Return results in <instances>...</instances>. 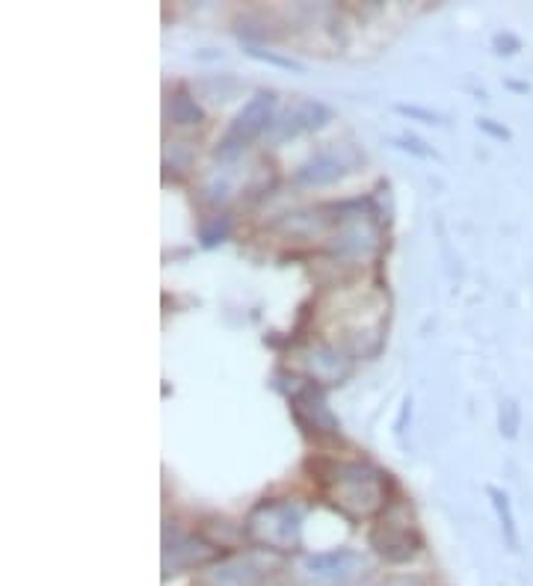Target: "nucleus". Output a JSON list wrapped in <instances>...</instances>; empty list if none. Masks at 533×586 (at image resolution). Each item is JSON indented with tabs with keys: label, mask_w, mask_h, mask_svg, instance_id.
<instances>
[{
	"label": "nucleus",
	"mask_w": 533,
	"mask_h": 586,
	"mask_svg": "<svg viewBox=\"0 0 533 586\" xmlns=\"http://www.w3.org/2000/svg\"><path fill=\"white\" fill-rule=\"evenodd\" d=\"M303 531V510L290 501H262L246 518V539L267 551H294Z\"/></svg>",
	"instance_id": "2"
},
{
	"label": "nucleus",
	"mask_w": 533,
	"mask_h": 586,
	"mask_svg": "<svg viewBox=\"0 0 533 586\" xmlns=\"http://www.w3.org/2000/svg\"><path fill=\"white\" fill-rule=\"evenodd\" d=\"M489 497H492V506H495L498 513V522H501V531H504V539L510 548H519V531H515V515H513V506H510V497H506V492H501V489L489 486L486 489Z\"/></svg>",
	"instance_id": "12"
},
{
	"label": "nucleus",
	"mask_w": 533,
	"mask_h": 586,
	"mask_svg": "<svg viewBox=\"0 0 533 586\" xmlns=\"http://www.w3.org/2000/svg\"><path fill=\"white\" fill-rule=\"evenodd\" d=\"M398 113H407V116H412V119H421V122H439V116H435V113H430V110L403 107V104H398Z\"/></svg>",
	"instance_id": "16"
},
{
	"label": "nucleus",
	"mask_w": 533,
	"mask_h": 586,
	"mask_svg": "<svg viewBox=\"0 0 533 586\" xmlns=\"http://www.w3.org/2000/svg\"><path fill=\"white\" fill-rule=\"evenodd\" d=\"M478 125H480V131H486V134L498 136V140H510V131H506V127L492 125V122H489V119H480Z\"/></svg>",
	"instance_id": "17"
},
{
	"label": "nucleus",
	"mask_w": 533,
	"mask_h": 586,
	"mask_svg": "<svg viewBox=\"0 0 533 586\" xmlns=\"http://www.w3.org/2000/svg\"><path fill=\"white\" fill-rule=\"evenodd\" d=\"M386 483H389V474H380L365 462H338L332 465V474L326 477L329 497L347 515H371L382 504H389L382 492Z\"/></svg>",
	"instance_id": "1"
},
{
	"label": "nucleus",
	"mask_w": 533,
	"mask_h": 586,
	"mask_svg": "<svg viewBox=\"0 0 533 586\" xmlns=\"http://www.w3.org/2000/svg\"><path fill=\"white\" fill-rule=\"evenodd\" d=\"M214 559H219V548H214V542L196 539V536H175L163 548V572L175 575L182 568L208 566Z\"/></svg>",
	"instance_id": "5"
},
{
	"label": "nucleus",
	"mask_w": 533,
	"mask_h": 586,
	"mask_svg": "<svg viewBox=\"0 0 533 586\" xmlns=\"http://www.w3.org/2000/svg\"><path fill=\"white\" fill-rule=\"evenodd\" d=\"M362 557L350 548H338V551H326V554H315V557L306 559V572L317 580H326V584H341V580H350L359 568H362Z\"/></svg>",
	"instance_id": "7"
},
{
	"label": "nucleus",
	"mask_w": 533,
	"mask_h": 586,
	"mask_svg": "<svg viewBox=\"0 0 533 586\" xmlns=\"http://www.w3.org/2000/svg\"><path fill=\"white\" fill-rule=\"evenodd\" d=\"M371 548H377V554L389 563H407L421 548V536L412 524L394 522L386 513V518L371 531Z\"/></svg>",
	"instance_id": "4"
},
{
	"label": "nucleus",
	"mask_w": 533,
	"mask_h": 586,
	"mask_svg": "<svg viewBox=\"0 0 533 586\" xmlns=\"http://www.w3.org/2000/svg\"><path fill=\"white\" fill-rule=\"evenodd\" d=\"M492 45H495V51H498V54L513 56L515 51H519V48H522V42H519V39H515L513 33H498V37H495V42H492Z\"/></svg>",
	"instance_id": "15"
},
{
	"label": "nucleus",
	"mask_w": 533,
	"mask_h": 586,
	"mask_svg": "<svg viewBox=\"0 0 533 586\" xmlns=\"http://www.w3.org/2000/svg\"><path fill=\"white\" fill-rule=\"evenodd\" d=\"M324 122H329V110L324 107V104H317V101H299L297 107H294V113H288V119H285V131L279 134L281 136H297L303 134V131H315V127H320Z\"/></svg>",
	"instance_id": "10"
},
{
	"label": "nucleus",
	"mask_w": 533,
	"mask_h": 586,
	"mask_svg": "<svg viewBox=\"0 0 533 586\" xmlns=\"http://www.w3.org/2000/svg\"><path fill=\"white\" fill-rule=\"evenodd\" d=\"M519 424H522V409H519V403H515V400L501 403V412H498L501 435H504V439H515V435H519Z\"/></svg>",
	"instance_id": "13"
},
{
	"label": "nucleus",
	"mask_w": 533,
	"mask_h": 586,
	"mask_svg": "<svg viewBox=\"0 0 533 586\" xmlns=\"http://www.w3.org/2000/svg\"><path fill=\"white\" fill-rule=\"evenodd\" d=\"M264 568L249 557L219 559L205 575V586H262Z\"/></svg>",
	"instance_id": "8"
},
{
	"label": "nucleus",
	"mask_w": 533,
	"mask_h": 586,
	"mask_svg": "<svg viewBox=\"0 0 533 586\" xmlns=\"http://www.w3.org/2000/svg\"><path fill=\"white\" fill-rule=\"evenodd\" d=\"M344 172H347V166L338 161V154L320 152L306 166H299L297 181L303 187H324V184H332V181L341 178Z\"/></svg>",
	"instance_id": "9"
},
{
	"label": "nucleus",
	"mask_w": 533,
	"mask_h": 586,
	"mask_svg": "<svg viewBox=\"0 0 533 586\" xmlns=\"http://www.w3.org/2000/svg\"><path fill=\"white\" fill-rule=\"evenodd\" d=\"M170 119H172V125L191 127V125H202V122H205V113H202V107L196 104V99H191V95L182 90L172 95Z\"/></svg>",
	"instance_id": "11"
},
{
	"label": "nucleus",
	"mask_w": 533,
	"mask_h": 586,
	"mask_svg": "<svg viewBox=\"0 0 533 586\" xmlns=\"http://www.w3.org/2000/svg\"><path fill=\"white\" fill-rule=\"evenodd\" d=\"M294 415L303 426H306V433L315 435H335L338 433V421L326 407L324 391L317 385H308L299 391L297 398H294Z\"/></svg>",
	"instance_id": "6"
},
{
	"label": "nucleus",
	"mask_w": 533,
	"mask_h": 586,
	"mask_svg": "<svg viewBox=\"0 0 533 586\" xmlns=\"http://www.w3.org/2000/svg\"><path fill=\"white\" fill-rule=\"evenodd\" d=\"M228 228H232L228 217H217L214 223H211V226L202 228V244L214 246V244H219V240H226Z\"/></svg>",
	"instance_id": "14"
},
{
	"label": "nucleus",
	"mask_w": 533,
	"mask_h": 586,
	"mask_svg": "<svg viewBox=\"0 0 533 586\" xmlns=\"http://www.w3.org/2000/svg\"><path fill=\"white\" fill-rule=\"evenodd\" d=\"M273 107H276V95H273V92H258V95L237 113L235 122H232V131H228L226 143H223L228 145V148L223 154L240 152L244 145L258 140V136L273 125Z\"/></svg>",
	"instance_id": "3"
}]
</instances>
